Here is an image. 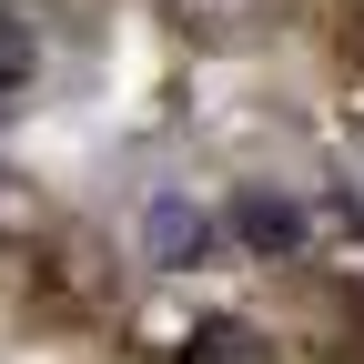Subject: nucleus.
I'll use <instances>...</instances> for the list:
<instances>
[{"instance_id": "1", "label": "nucleus", "mask_w": 364, "mask_h": 364, "mask_svg": "<svg viewBox=\"0 0 364 364\" xmlns=\"http://www.w3.org/2000/svg\"><path fill=\"white\" fill-rule=\"evenodd\" d=\"M203 253H213V213H203L193 193H152V203H142V263L193 273Z\"/></svg>"}, {"instance_id": "2", "label": "nucleus", "mask_w": 364, "mask_h": 364, "mask_svg": "<svg viewBox=\"0 0 364 364\" xmlns=\"http://www.w3.org/2000/svg\"><path fill=\"white\" fill-rule=\"evenodd\" d=\"M233 233H243V253L284 263V253H304V213L284 193H233Z\"/></svg>"}, {"instance_id": "3", "label": "nucleus", "mask_w": 364, "mask_h": 364, "mask_svg": "<svg viewBox=\"0 0 364 364\" xmlns=\"http://www.w3.org/2000/svg\"><path fill=\"white\" fill-rule=\"evenodd\" d=\"M172 364H273V334H263V324H243V314H213V324L182 334V354H172Z\"/></svg>"}, {"instance_id": "4", "label": "nucleus", "mask_w": 364, "mask_h": 364, "mask_svg": "<svg viewBox=\"0 0 364 364\" xmlns=\"http://www.w3.org/2000/svg\"><path fill=\"white\" fill-rule=\"evenodd\" d=\"M31 71H41L31 21H21V11H0V102H21V91H31Z\"/></svg>"}, {"instance_id": "5", "label": "nucleus", "mask_w": 364, "mask_h": 364, "mask_svg": "<svg viewBox=\"0 0 364 364\" xmlns=\"http://www.w3.org/2000/svg\"><path fill=\"white\" fill-rule=\"evenodd\" d=\"M193 31H243V21H263V0H172Z\"/></svg>"}]
</instances>
